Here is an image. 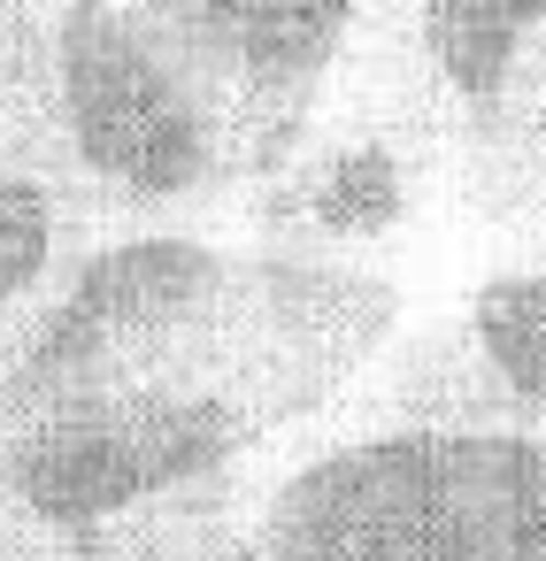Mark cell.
Masks as SVG:
<instances>
[{"instance_id":"cell-4","label":"cell","mask_w":546,"mask_h":561,"mask_svg":"<svg viewBox=\"0 0 546 561\" xmlns=\"http://www.w3.org/2000/svg\"><path fill=\"white\" fill-rule=\"evenodd\" d=\"M139 9L208 78L262 178L300 147L316 93L369 0H139Z\"/></svg>"},{"instance_id":"cell-5","label":"cell","mask_w":546,"mask_h":561,"mask_svg":"<svg viewBox=\"0 0 546 561\" xmlns=\"http://www.w3.org/2000/svg\"><path fill=\"white\" fill-rule=\"evenodd\" d=\"M446 185L439 154L423 147V131L408 116H393L385 101L354 124H339L331 139L300 147V162L277 178V208L270 224L300 231V239H339V247H377L393 231L416 224L423 193Z\"/></svg>"},{"instance_id":"cell-7","label":"cell","mask_w":546,"mask_h":561,"mask_svg":"<svg viewBox=\"0 0 546 561\" xmlns=\"http://www.w3.org/2000/svg\"><path fill=\"white\" fill-rule=\"evenodd\" d=\"M124 561H170V553H155V546H139V553H124Z\"/></svg>"},{"instance_id":"cell-3","label":"cell","mask_w":546,"mask_h":561,"mask_svg":"<svg viewBox=\"0 0 546 561\" xmlns=\"http://www.w3.org/2000/svg\"><path fill=\"white\" fill-rule=\"evenodd\" d=\"M385 108L500 224H546V0H400Z\"/></svg>"},{"instance_id":"cell-6","label":"cell","mask_w":546,"mask_h":561,"mask_svg":"<svg viewBox=\"0 0 546 561\" xmlns=\"http://www.w3.org/2000/svg\"><path fill=\"white\" fill-rule=\"evenodd\" d=\"M78 254V201L24 162H0V346H16L47 293L70 277Z\"/></svg>"},{"instance_id":"cell-1","label":"cell","mask_w":546,"mask_h":561,"mask_svg":"<svg viewBox=\"0 0 546 561\" xmlns=\"http://www.w3.org/2000/svg\"><path fill=\"white\" fill-rule=\"evenodd\" d=\"M224 561H546V446L408 423L277 477Z\"/></svg>"},{"instance_id":"cell-2","label":"cell","mask_w":546,"mask_h":561,"mask_svg":"<svg viewBox=\"0 0 546 561\" xmlns=\"http://www.w3.org/2000/svg\"><path fill=\"white\" fill-rule=\"evenodd\" d=\"M47 101L62 154L116 208H185L254 170L208 78L139 0H55Z\"/></svg>"}]
</instances>
